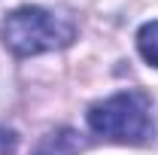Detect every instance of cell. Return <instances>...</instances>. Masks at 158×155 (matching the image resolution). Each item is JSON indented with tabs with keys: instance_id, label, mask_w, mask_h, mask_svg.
Instances as JSON below:
<instances>
[{
	"instance_id": "obj_1",
	"label": "cell",
	"mask_w": 158,
	"mask_h": 155,
	"mask_svg": "<svg viewBox=\"0 0 158 155\" xmlns=\"http://www.w3.org/2000/svg\"><path fill=\"white\" fill-rule=\"evenodd\" d=\"M0 34L15 55L27 58V55H43L70 46L76 40V27L70 19L49 12L43 6H19L3 19Z\"/></svg>"
},
{
	"instance_id": "obj_2",
	"label": "cell",
	"mask_w": 158,
	"mask_h": 155,
	"mask_svg": "<svg viewBox=\"0 0 158 155\" xmlns=\"http://www.w3.org/2000/svg\"><path fill=\"white\" fill-rule=\"evenodd\" d=\"M88 128L98 137H106L113 143H131V146H146L155 137L149 100L140 91H122L94 103L88 110Z\"/></svg>"
},
{
	"instance_id": "obj_3",
	"label": "cell",
	"mask_w": 158,
	"mask_h": 155,
	"mask_svg": "<svg viewBox=\"0 0 158 155\" xmlns=\"http://www.w3.org/2000/svg\"><path fill=\"white\" fill-rule=\"evenodd\" d=\"M82 149V140H79L76 131H70V128H61L55 134H49L43 143L37 146V152L34 155H76Z\"/></svg>"
},
{
	"instance_id": "obj_4",
	"label": "cell",
	"mask_w": 158,
	"mask_h": 155,
	"mask_svg": "<svg viewBox=\"0 0 158 155\" xmlns=\"http://www.w3.org/2000/svg\"><path fill=\"white\" fill-rule=\"evenodd\" d=\"M137 49H140V55L149 61L152 67H158V21H149V24L140 27Z\"/></svg>"
}]
</instances>
